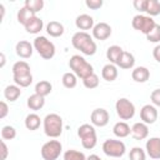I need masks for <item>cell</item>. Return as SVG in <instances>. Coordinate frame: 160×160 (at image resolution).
Masks as SVG:
<instances>
[{"label":"cell","mask_w":160,"mask_h":160,"mask_svg":"<svg viewBox=\"0 0 160 160\" xmlns=\"http://www.w3.org/2000/svg\"><path fill=\"white\" fill-rule=\"evenodd\" d=\"M0 58H1V64H0V68H4V65H5V54L4 52H1L0 54Z\"/></svg>","instance_id":"46"},{"label":"cell","mask_w":160,"mask_h":160,"mask_svg":"<svg viewBox=\"0 0 160 160\" xmlns=\"http://www.w3.org/2000/svg\"><path fill=\"white\" fill-rule=\"evenodd\" d=\"M64 160H86V156L84 152L79 151V150H74V149H69L64 152L62 155Z\"/></svg>","instance_id":"33"},{"label":"cell","mask_w":160,"mask_h":160,"mask_svg":"<svg viewBox=\"0 0 160 160\" xmlns=\"http://www.w3.org/2000/svg\"><path fill=\"white\" fill-rule=\"evenodd\" d=\"M8 114H9V106L2 100V101H0V119H4Z\"/></svg>","instance_id":"42"},{"label":"cell","mask_w":160,"mask_h":160,"mask_svg":"<svg viewBox=\"0 0 160 160\" xmlns=\"http://www.w3.org/2000/svg\"><path fill=\"white\" fill-rule=\"evenodd\" d=\"M61 82L66 89H74L76 86V84H78V76L72 71H68V72H65L62 75Z\"/></svg>","instance_id":"31"},{"label":"cell","mask_w":160,"mask_h":160,"mask_svg":"<svg viewBox=\"0 0 160 160\" xmlns=\"http://www.w3.org/2000/svg\"><path fill=\"white\" fill-rule=\"evenodd\" d=\"M155 25H156V22H155V20H154L151 16L142 15V14L135 15V16L132 18V20H131V26H132L135 30L142 32L145 36L155 28Z\"/></svg>","instance_id":"6"},{"label":"cell","mask_w":160,"mask_h":160,"mask_svg":"<svg viewBox=\"0 0 160 160\" xmlns=\"http://www.w3.org/2000/svg\"><path fill=\"white\" fill-rule=\"evenodd\" d=\"M62 151V145L59 140H49L46 141L40 150L41 158L44 160H56Z\"/></svg>","instance_id":"9"},{"label":"cell","mask_w":160,"mask_h":160,"mask_svg":"<svg viewBox=\"0 0 160 160\" xmlns=\"http://www.w3.org/2000/svg\"><path fill=\"white\" fill-rule=\"evenodd\" d=\"M12 79H14L15 85H18L20 88H28L32 82V75L31 74H28V75H14Z\"/></svg>","instance_id":"32"},{"label":"cell","mask_w":160,"mask_h":160,"mask_svg":"<svg viewBox=\"0 0 160 160\" xmlns=\"http://www.w3.org/2000/svg\"><path fill=\"white\" fill-rule=\"evenodd\" d=\"M152 56H154V59H155L158 62H160V44L154 48V50H152Z\"/></svg>","instance_id":"44"},{"label":"cell","mask_w":160,"mask_h":160,"mask_svg":"<svg viewBox=\"0 0 160 160\" xmlns=\"http://www.w3.org/2000/svg\"><path fill=\"white\" fill-rule=\"evenodd\" d=\"M34 50H35L34 49V45L30 44L26 40H20L15 45V52H16V55L20 56V58H22V59H29L32 55Z\"/></svg>","instance_id":"14"},{"label":"cell","mask_w":160,"mask_h":160,"mask_svg":"<svg viewBox=\"0 0 160 160\" xmlns=\"http://www.w3.org/2000/svg\"><path fill=\"white\" fill-rule=\"evenodd\" d=\"M75 25L79 30L81 31H86V30H92V28L95 26L94 24V18L88 15V14H80L79 16H76L75 19Z\"/></svg>","instance_id":"16"},{"label":"cell","mask_w":160,"mask_h":160,"mask_svg":"<svg viewBox=\"0 0 160 160\" xmlns=\"http://www.w3.org/2000/svg\"><path fill=\"white\" fill-rule=\"evenodd\" d=\"M146 39L150 42H155V44L160 42V25L159 24H156L155 28L146 35Z\"/></svg>","instance_id":"38"},{"label":"cell","mask_w":160,"mask_h":160,"mask_svg":"<svg viewBox=\"0 0 160 160\" xmlns=\"http://www.w3.org/2000/svg\"><path fill=\"white\" fill-rule=\"evenodd\" d=\"M16 138V129L11 125H5L1 129V139L2 140H12Z\"/></svg>","instance_id":"36"},{"label":"cell","mask_w":160,"mask_h":160,"mask_svg":"<svg viewBox=\"0 0 160 160\" xmlns=\"http://www.w3.org/2000/svg\"><path fill=\"white\" fill-rule=\"evenodd\" d=\"M25 30H26V32H29V34H39L42 29H44V21H42V19H40V18H38V16H35V18H32L25 26Z\"/></svg>","instance_id":"22"},{"label":"cell","mask_w":160,"mask_h":160,"mask_svg":"<svg viewBox=\"0 0 160 160\" xmlns=\"http://www.w3.org/2000/svg\"><path fill=\"white\" fill-rule=\"evenodd\" d=\"M112 132L116 138L122 139V138H126V136L131 135V128L125 121H118L112 128Z\"/></svg>","instance_id":"21"},{"label":"cell","mask_w":160,"mask_h":160,"mask_svg":"<svg viewBox=\"0 0 160 160\" xmlns=\"http://www.w3.org/2000/svg\"><path fill=\"white\" fill-rule=\"evenodd\" d=\"M78 136L81 140V145L84 149H94L98 142L96 130L92 124H82L78 128Z\"/></svg>","instance_id":"4"},{"label":"cell","mask_w":160,"mask_h":160,"mask_svg":"<svg viewBox=\"0 0 160 160\" xmlns=\"http://www.w3.org/2000/svg\"><path fill=\"white\" fill-rule=\"evenodd\" d=\"M42 126H44L45 135L49 138L55 139L62 134L64 125H62V119L59 114H55V112L48 114L42 120Z\"/></svg>","instance_id":"2"},{"label":"cell","mask_w":160,"mask_h":160,"mask_svg":"<svg viewBox=\"0 0 160 160\" xmlns=\"http://www.w3.org/2000/svg\"><path fill=\"white\" fill-rule=\"evenodd\" d=\"M35 16H36V14L34 11H31L30 9H28L26 6H22L18 11V21H19V24H21L24 26Z\"/></svg>","instance_id":"27"},{"label":"cell","mask_w":160,"mask_h":160,"mask_svg":"<svg viewBox=\"0 0 160 160\" xmlns=\"http://www.w3.org/2000/svg\"><path fill=\"white\" fill-rule=\"evenodd\" d=\"M109 120H110L109 111L104 108H98V109L92 110L90 114V121L94 126L104 128L109 124Z\"/></svg>","instance_id":"10"},{"label":"cell","mask_w":160,"mask_h":160,"mask_svg":"<svg viewBox=\"0 0 160 160\" xmlns=\"http://www.w3.org/2000/svg\"><path fill=\"white\" fill-rule=\"evenodd\" d=\"M82 84H84V86L86 88V89H95V88H98L99 86V84H100V80H99V76L94 72V74H91L90 76H88V78H85L84 80H82Z\"/></svg>","instance_id":"35"},{"label":"cell","mask_w":160,"mask_h":160,"mask_svg":"<svg viewBox=\"0 0 160 160\" xmlns=\"http://www.w3.org/2000/svg\"><path fill=\"white\" fill-rule=\"evenodd\" d=\"M122 52H124V50L121 49V46H119V45H111L106 50V59L110 61V64L116 65Z\"/></svg>","instance_id":"24"},{"label":"cell","mask_w":160,"mask_h":160,"mask_svg":"<svg viewBox=\"0 0 160 160\" xmlns=\"http://www.w3.org/2000/svg\"><path fill=\"white\" fill-rule=\"evenodd\" d=\"M131 78L136 82H145L150 78V71L145 66H136L131 71Z\"/></svg>","instance_id":"18"},{"label":"cell","mask_w":160,"mask_h":160,"mask_svg":"<svg viewBox=\"0 0 160 160\" xmlns=\"http://www.w3.org/2000/svg\"><path fill=\"white\" fill-rule=\"evenodd\" d=\"M0 146H1V150H0V151H1L0 160H6V158H8V155H9V149H8V146H6V144H5L4 140H1Z\"/></svg>","instance_id":"43"},{"label":"cell","mask_w":160,"mask_h":160,"mask_svg":"<svg viewBox=\"0 0 160 160\" xmlns=\"http://www.w3.org/2000/svg\"><path fill=\"white\" fill-rule=\"evenodd\" d=\"M102 151L110 158H121L126 151V146L121 140L108 139L102 142Z\"/></svg>","instance_id":"7"},{"label":"cell","mask_w":160,"mask_h":160,"mask_svg":"<svg viewBox=\"0 0 160 160\" xmlns=\"http://www.w3.org/2000/svg\"><path fill=\"white\" fill-rule=\"evenodd\" d=\"M20 95H21V89H20V86H18L15 84L14 85H8L4 89V98L10 102L16 101L20 98Z\"/></svg>","instance_id":"25"},{"label":"cell","mask_w":160,"mask_h":160,"mask_svg":"<svg viewBox=\"0 0 160 160\" xmlns=\"http://www.w3.org/2000/svg\"><path fill=\"white\" fill-rule=\"evenodd\" d=\"M111 35V26L108 22H98L92 28V38L100 41L109 39Z\"/></svg>","instance_id":"12"},{"label":"cell","mask_w":160,"mask_h":160,"mask_svg":"<svg viewBox=\"0 0 160 160\" xmlns=\"http://www.w3.org/2000/svg\"><path fill=\"white\" fill-rule=\"evenodd\" d=\"M35 94H38V95H40V96H48L50 92H51V90H52V85H51V82L50 81H48V80H40L39 82H36L35 84Z\"/></svg>","instance_id":"28"},{"label":"cell","mask_w":160,"mask_h":160,"mask_svg":"<svg viewBox=\"0 0 160 160\" xmlns=\"http://www.w3.org/2000/svg\"><path fill=\"white\" fill-rule=\"evenodd\" d=\"M145 6H146V0H134V8L140 12H145Z\"/></svg>","instance_id":"41"},{"label":"cell","mask_w":160,"mask_h":160,"mask_svg":"<svg viewBox=\"0 0 160 160\" xmlns=\"http://www.w3.org/2000/svg\"><path fill=\"white\" fill-rule=\"evenodd\" d=\"M115 110L121 120H130L135 115V105L126 98H120L116 100Z\"/></svg>","instance_id":"8"},{"label":"cell","mask_w":160,"mask_h":160,"mask_svg":"<svg viewBox=\"0 0 160 160\" xmlns=\"http://www.w3.org/2000/svg\"><path fill=\"white\" fill-rule=\"evenodd\" d=\"M131 136L135 140H145L149 136V126L142 121L135 122L131 126Z\"/></svg>","instance_id":"15"},{"label":"cell","mask_w":160,"mask_h":160,"mask_svg":"<svg viewBox=\"0 0 160 160\" xmlns=\"http://www.w3.org/2000/svg\"><path fill=\"white\" fill-rule=\"evenodd\" d=\"M150 100L154 106H160V89H155L150 94Z\"/></svg>","instance_id":"39"},{"label":"cell","mask_w":160,"mask_h":160,"mask_svg":"<svg viewBox=\"0 0 160 160\" xmlns=\"http://www.w3.org/2000/svg\"><path fill=\"white\" fill-rule=\"evenodd\" d=\"M69 68L81 80H84L85 78H88L91 74H94L92 65L90 62H88L85 60V58L81 56V55H72L70 58V60H69Z\"/></svg>","instance_id":"3"},{"label":"cell","mask_w":160,"mask_h":160,"mask_svg":"<svg viewBox=\"0 0 160 160\" xmlns=\"http://www.w3.org/2000/svg\"><path fill=\"white\" fill-rule=\"evenodd\" d=\"M28 74H31V69L26 61L19 60L12 65V76L14 75H28Z\"/></svg>","instance_id":"29"},{"label":"cell","mask_w":160,"mask_h":160,"mask_svg":"<svg viewBox=\"0 0 160 160\" xmlns=\"http://www.w3.org/2000/svg\"><path fill=\"white\" fill-rule=\"evenodd\" d=\"M145 12L148 16H158L160 15V1L159 0H146Z\"/></svg>","instance_id":"30"},{"label":"cell","mask_w":160,"mask_h":160,"mask_svg":"<svg viewBox=\"0 0 160 160\" xmlns=\"http://www.w3.org/2000/svg\"><path fill=\"white\" fill-rule=\"evenodd\" d=\"M119 75V70H118V66L114 65V64H106L102 66V70H101V76L104 80L106 81H114L116 80Z\"/></svg>","instance_id":"19"},{"label":"cell","mask_w":160,"mask_h":160,"mask_svg":"<svg viewBox=\"0 0 160 160\" xmlns=\"http://www.w3.org/2000/svg\"><path fill=\"white\" fill-rule=\"evenodd\" d=\"M24 124H25V128L30 131H34V130H38L41 125V119L38 114L35 112H31V114H28L25 120H24Z\"/></svg>","instance_id":"26"},{"label":"cell","mask_w":160,"mask_h":160,"mask_svg":"<svg viewBox=\"0 0 160 160\" xmlns=\"http://www.w3.org/2000/svg\"><path fill=\"white\" fill-rule=\"evenodd\" d=\"M32 45H34V49L38 51V54L42 59L50 60V59H52L55 56V51H56L55 45H54V42L48 40V38H45V36H41V35L36 36L34 39Z\"/></svg>","instance_id":"5"},{"label":"cell","mask_w":160,"mask_h":160,"mask_svg":"<svg viewBox=\"0 0 160 160\" xmlns=\"http://www.w3.org/2000/svg\"><path fill=\"white\" fill-rule=\"evenodd\" d=\"M26 105L30 110H34V111H38L40 109L44 108L45 105V98L44 96H40L38 94H32L26 100Z\"/></svg>","instance_id":"20"},{"label":"cell","mask_w":160,"mask_h":160,"mask_svg":"<svg viewBox=\"0 0 160 160\" xmlns=\"http://www.w3.org/2000/svg\"><path fill=\"white\" fill-rule=\"evenodd\" d=\"M102 4H104L102 0H86V1H85V5H86L89 9H91V10H98V9H100V8L102 6Z\"/></svg>","instance_id":"40"},{"label":"cell","mask_w":160,"mask_h":160,"mask_svg":"<svg viewBox=\"0 0 160 160\" xmlns=\"http://www.w3.org/2000/svg\"><path fill=\"white\" fill-rule=\"evenodd\" d=\"M71 44L76 50H79L80 52H82L84 55H88V56H92L98 50L95 40L86 31L75 32L71 38Z\"/></svg>","instance_id":"1"},{"label":"cell","mask_w":160,"mask_h":160,"mask_svg":"<svg viewBox=\"0 0 160 160\" xmlns=\"http://www.w3.org/2000/svg\"><path fill=\"white\" fill-rule=\"evenodd\" d=\"M134 65H135V58H134V55H132L131 52H129V51H124V52L121 54V56H120L118 64H116L118 68L124 69V70L132 69Z\"/></svg>","instance_id":"17"},{"label":"cell","mask_w":160,"mask_h":160,"mask_svg":"<svg viewBox=\"0 0 160 160\" xmlns=\"http://www.w3.org/2000/svg\"><path fill=\"white\" fill-rule=\"evenodd\" d=\"M45 29H46V32L50 36H52V38H59L65 31L64 25L61 22H59V21H50V22H48Z\"/></svg>","instance_id":"23"},{"label":"cell","mask_w":160,"mask_h":160,"mask_svg":"<svg viewBox=\"0 0 160 160\" xmlns=\"http://www.w3.org/2000/svg\"><path fill=\"white\" fill-rule=\"evenodd\" d=\"M145 150L151 159L159 160L160 159V138L154 136L148 139L145 142Z\"/></svg>","instance_id":"13"},{"label":"cell","mask_w":160,"mask_h":160,"mask_svg":"<svg viewBox=\"0 0 160 160\" xmlns=\"http://www.w3.org/2000/svg\"><path fill=\"white\" fill-rule=\"evenodd\" d=\"M24 6H26L28 9H30L31 11H34L35 14L40 10H42L44 8V0H26Z\"/></svg>","instance_id":"37"},{"label":"cell","mask_w":160,"mask_h":160,"mask_svg":"<svg viewBox=\"0 0 160 160\" xmlns=\"http://www.w3.org/2000/svg\"><path fill=\"white\" fill-rule=\"evenodd\" d=\"M130 160H146V151L140 146H134L129 152Z\"/></svg>","instance_id":"34"},{"label":"cell","mask_w":160,"mask_h":160,"mask_svg":"<svg viewBox=\"0 0 160 160\" xmlns=\"http://www.w3.org/2000/svg\"><path fill=\"white\" fill-rule=\"evenodd\" d=\"M140 119L146 125H151L158 120V110L152 104H146L140 109Z\"/></svg>","instance_id":"11"},{"label":"cell","mask_w":160,"mask_h":160,"mask_svg":"<svg viewBox=\"0 0 160 160\" xmlns=\"http://www.w3.org/2000/svg\"><path fill=\"white\" fill-rule=\"evenodd\" d=\"M86 160H101L100 156H98L96 154H91L89 156H86Z\"/></svg>","instance_id":"45"}]
</instances>
